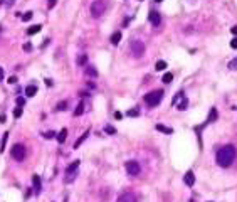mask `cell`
Masks as SVG:
<instances>
[{
  "label": "cell",
  "instance_id": "cell-1",
  "mask_svg": "<svg viewBox=\"0 0 237 202\" xmlns=\"http://www.w3.org/2000/svg\"><path fill=\"white\" fill-rule=\"evenodd\" d=\"M236 155H237V150L234 145H225L217 150V155H215V160L220 167H229L232 165V162L236 160Z\"/></svg>",
  "mask_w": 237,
  "mask_h": 202
},
{
  "label": "cell",
  "instance_id": "cell-2",
  "mask_svg": "<svg viewBox=\"0 0 237 202\" xmlns=\"http://www.w3.org/2000/svg\"><path fill=\"white\" fill-rule=\"evenodd\" d=\"M161 99H163V91L161 89H155V91H150L146 96H145V101L148 106L155 108V106H158L161 103Z\"/></svg>",
  "mask_w": 237,
  "mask_h": 202
},
{
  "label": "cell",
  "instance_id": "cell-3",
  "mask_svg": "<svg viewBox=\"0 0 237 202\" xmlns=\"http://www.w3.org/2000/svg\"><path fill=\"white\" fill-rule=\"evenodd\" d=\"M106 10V4H104V0H94L93 4H91V15L94 19H99V17L104 14Z\"/></svg>",
  "mask_w": 237,
  "mask_h": 202
},
{
  "label": "cell",
  "instance_id": "cell-4",
  "mask_svg": "<svg viewBox=\"0 0 237 202\" xmlns=\"http://www.w3.org/2000/svg\"><path fill=\"white\" fill-rule=\"evenodd\" d=\"M172 104H173V106H177L180 111L187 109V106H188V101H187V96H183V91H178V93L175 94V98H173Z\"/></svg>",
  "mask_w": 237,
  "mask_h": 202
},
{
  "label": "cell",
  "instance_id": "cell-5",
  "mask_svg": "<svg viewBox=\"0 0 237 202\" xmlns=\"http://www.w3.org/2000/svg\"><path fill=\"white\" fill-rule=\"evenodd\" d=\"M79 163H81V162L76 160L66 168V177H64V180L66 182H72L74 179H76V174H77V170H79Z\"/></svg>",
  "mask_w": 237,
  "mask_h": 202
},
{
  "label": "cell",
  "instance_id": "cell-6",
  "mask_svg": "<svg viewBox=\"0 0 237 202\" xmlns=\"http://www.w3.org/2000/svg\"><path fill=\"white\" fill-rule=\"evenodd\" d=\"M12 157H14L17 162H22L24 158H25V147L20 145V143L14 145L12 147Z\"/></svg>",
  "mask_w": 237,
  "mask_h": 202
},
{
  "label": "cell",
  "instance_id": "cell-7",
  "mask_svg": "<svg viewBox=\"0 0 237 202\" xmlns=\"http://www.w3.org/2000/svg\"><path fill=\"white\" fill-rule=\"evenodd\" d=\"M131 52L134 57H141L145 54V44L141 41H133L131 42Z\"/></svg>",
  "mask_w": 237,
  "mask_h": 202
},
{
  "label": "cell",
  "instance_id": "cell-8",
  "mask_svg": "<svg viewBox=\"0 0 237 202\" xmlns=\"http://www.w3.org/2000/svg\"><path fill=\"white\" fill-rule=\"evenodd\" d=\"M126 172H128L129 175H138L140 172H141V168H140V163L138 162H134V160H129L126 162Z\"/></svg>",
  "mask_w": 237,
  "mask_h": 202
},
{
  "label": "cell",
  "instance_id": "cell-9",
  "mask_svg": "<svg viewBox=\"0 0 237 202\" xmlns=\"http://www.w3.org/2000/svg\"><path fill=\"white\" fill-rule=\"evenodd\" d=\"M148 19H150V24H151L153 27H158V26L161 24V15H160L156 10H151V12H150Z\"/></svg>",
  "mask_w": 237,
  "mask_h": 202
},
{
  "label": "cell",
  "instance_id": "cell-10",
  "mask_svg": "<svg viewBox=\"0 0 237 202\" xmlns=\"http://www.w3.org/2000/svg\"><path fill=\"white\" fill-rule=\"evenodd\" d=\"M118 202H136V197L131 192H124V194H121L118 197Z\"/></svg>",
  "mask_w": 237,
  "mask_h": 202
},
{
  "label": "cell",
  "instance_id": "cell-11",
  "mask_svg": "<svg viewBox=\"0 0 237 202\" xmlns=\"http://www.w3.org/2000/svg\"><path fill=\"white\" fill-rule=\"evenodd\" d=\"M183 182H185L188 187H192L193 184H195V174H193L192 170H188L185 175H183Z\"/></svg>",
  "mask_w": 237,
  "mask_h": 202
},
{
  "label": "cell",
  "instance_id": "cell-12",
  "mask_svg": "<svg viewBox=\"0 0 237 202\" xmlns=\"http://www.w3.org/2000/svg\"><path fill=\"white\" fill-rule=\"evenodd\" d=\"M32 182H34V192L36 194H39L42 189V184H41V179H39V175H32Z\"/></svg>",
  "mask_w": 237,
  "mask_h": 202
},
{
  "label": "cell",
  "instance_id": "cell-13",
  "mask_svg": "<svg viewBox=\"0 0 237 202\" xmlns=\"http://www.w3.org/2000/svg\"><path fill=\"white\" fill-rule=\"evenodd\" d=\"M155 128L158 130V131H161V133H166V135H172V133H173V128H168V126H165V125H161V123H158Z\"/></svg>",
  "mask_w": 237,
  "mask_h": 202
},
{
  "label": "cell",
  "instance_id": "cell-14",
  "mask_svg": "<svg viewBox=\"0 0 237 202\" xmlns=\"http://www.w3.org/2000/svg\"><path fill=\"white\" fill-rule=\"evenodd\" d=\"M215 120H217V109H215V108H210V113H209V116H207L205 125L212 123V121H215Z\"/></svg>",
  "mask_w": 237,
  "mask_h": 202
},
{
  "label": "cell",
  "instance_id": "cell-15",
  "mask_svg": "<svg viewBox=\"0 0 237 202\" xmlns=\"http://www.w3.org/2000/svg\"><path fill=\"white\" fill-rule=\"evenodd\" d=\"M57 141H59V143H64V141H66V138H67V130L66 128H62L61 131H59V133H57Z\"/></svg>",
  "mask_w": 237,
  "mask_h": 202
},
{
  "label": "cell",
  "instance_id": "cell-16",
  "mask_svg": "<svg viewBox=\"0 0 237 202\" xmlns=\"http://www.w3.org/2000/svg\"><path fill=\"white\" fill-rule=\"evenodd\" d=\"M88 136H89V130H86V131L83 133V136H81V138H77V140L74 141V148H79V145H81V143H83V141L86 140Z\"/></svg>",
  "mask_w": 237,
  "mask_h": 202
},
{
  "label": "cell",
  "instance_id": "cell-17",
  "mask_svg": "<svg viewBox=\"0 0 237 202\" xmlns=\"http://www.w3.org/2000/svg\"><path fill=\"white\" fill-rule=\"evenodd\" d=\"M42 27L37 24V26H31L29 29H27V36H34V34H37V32H41Z\"/></svg>",
  "mask_w": 237,
  "mask_h": 202
},
{
  "label": "cell",
  "instance_id": "cell-18",
  "mask_svg": "<svg viewBox=\"0 0 237 202\" xmlns=\"http://www.w3.org/2000/svg\"><path fill=\"white\" fill-rule=\"evenodd\" d=\"M36 93H37V88L36 86H27L25 88V96H29V98H32V96H36Z\"/></svg>",
  "mask_w": 237,
  "mask_h": 202
},
{
  "label": "cell",
  "instance_id": "cell-19",
  "mask_svg": "<svg viewBox=\"0 0 237 202\" xmlns=\"http://www.w3.org/2000/svg\"><path fill=\"white\" fill-rule=\"evenodd\" d=\"M121 37H123V36H121V32H119V31H118V32H114L113 36H111V44H114V46H116V44H119Z\"/></svg>",
  "mask_w": 237,
  "mask_h": 202
},
{
  "label": "cell",
  "instance_id": "cell-20",
  "mask_svg": "<svg viewBox=\"0 0 237 202\" xmlns=\"http://www.w3.org/2000/svg\"><path fill=\"white\" fill-rule=\"evenodd\" d=\"M161 81H163L165 84L172 83V81H173V74H172V73H165V74H163V78H161Z\"/></svg>",
  "mask_w": 237,
  "mask_h": 202
},
{
  "label": "cell",
  "instance_id": "cell-21",
  "mask_svg": "<svg viewBox=\"0 0 237 202\" xmlns=\"http://www.w3.org/2000/svg\"><path fill=\"white\" fill-rule=\"evenodd\" d=\"M66 108H67V101H59L56 106V111H64Z\"/></svg>",
  "mask_w": 237,
  "mask_h": 202
},
{
  "label": "cell",
  "instance_id": "cell-22",
  "mask_svg": "<svg viewBox=\"0 0 237 202\" xmlns=\"http://www.w3.org/2000/svg\"><path fill=\"white\" fill-rule=\"evenodd\" d=\"M155 69H156V71H163V69H166V62L165 61H158L156 62V66H155Z\"/></svg>",
  "mask_w": 237,
  "mask_h": 202
},
{
  "label": "cell",
  "instance_id": "cell-23",
  "mask_svg": "<svg viewBox=\"0 0 237 202\" xmlns=\"http://www.w3.org/2000/svg\"><path fill=\"white\" fill-rule=\"evenodd\" d=\"M227 67H229V69H232V71H236V69H237V57H234L232 61H229Z\"/></svg>",
  "mask_w": 237,
  "mask_h": 202
},
{
  "label": "cell",
  "instance_id": "cell-24",
  "mask_svg": "<svg viewBox=\"0 0 237 202\" xmlns=\"http://www.w3.org/2000/svg\"><path fill=\"white\" fill-rule=\"evenodd\" d=\"M7 138H9V131H7V133H4V136H2V145H0V152H4V150H5Z\"/></svg>",
  "mask_w": 237,
  "mask_h": 202
},
{
  "label": "cell",
  "instance_id": "cell-25",
  "mask_svg": "<svg viewBox=\"0 0 237 202\" xmlns=\"http://www.w3.org/2000/svg\"><path fill=\"white\" fill-rule=\"evenodd\" d=\"M83 113H84V103H79L77 104V108H76V111H74V114L79 116V114H83Z\"/></svg>",
  "mask_w": 237,
  "mask_h": 202
},
{
  "label": "cell",
  "instance_id": "cell-26",
  "mask_svg": "<svg viewBox=\"0 0 237 202\" xmlns=\"http://www.w3.org/2000/svg\"><path fill=\"white\" fill-rule=\"evenodd\" d=\"M86 74H88V76H93V78H96V76H98V71H96L94 67L89 66L88 69H86Z\"/></svg>",
  "mask_w": 237,
  "mask_h": 202
},
{
  "label": "cell",
  "instance_id": "cell-27",
  "mask_svg": "<svg viewBox=\"0 0 237 202\" xmlns=\"http://www.w3.org/2000/svg\"><path fill=\"white\" fill-rule=\"evenodd\" d=\"M44 136H46L47 140H51V138H56V136H57V133L54 131V130H52V131H46V133H44Z\"/></svg>",
  "mask_w": 237,
  "mask_h": 202
},
{
  "label": "cell",
  "instance_id": "cell-28",
  "mask_svg": "<svg viewBox=\"0 0 237 202\" xmlns=\"http://www.w3.org/2000/svg\"><path fill=\"white\" fill-rule=\"evenodd\" d=\"M86 61H88V57H86V56H79V57H77V64H79V66H84Z\"/></svg>",
  "mask_w": 237,
  "mask_h": 202
},
{
  "label": "cell",
  "instance_id": "cell-29",
  "mask_svg": "<svg viewBox=\"0 0 237 202\" xmlns=\"http://www.w3.org/2000/svg\"><path fill=\"white\" fill-rule=\"evenodd\" d=\"M14 116H15V118H20L22 116V108L20 106H17V108L14 109Z\"/></svg>",
  "mask_w": 237,
  "mask_h": 202
},
{
  "label": "cell",
  "instance_id": "cell-30",
  "mask_svg": "<svg viewBox=\"0 0 237 202\" xmlns=\"http://www.w3.org/2000/svg\"><path fill=\"white\" fill-rule=\"evenodd\" d=\"M32 15H34L32 12H25V14L22 15V20H31V19H32Z\"/></svg>",
  "mask_w": 237,
  "mask_h": 202
},
{
  "label": "cell",
  "instance_id": "cell-31",
  "mask_svg": "<svg viewBox=\"0 0 237 202\" xmlns=\"http://www.w3.org/2000/svg\"><path fill=\"white\" fill-rule=\"evenodd\" d=\"M138 114H140L138 108H134V109H129V111H128V116H138Z\"/></svg>",
  "mask_w": 237,
  "mask_h": 202
},
{
  "label": "cell",
  "instance_id": "cell-32",
  "mask_svg": "<svg viewBox=\"0 0 237 202\" xmlns=\"http://www.w3.org/2000/svg\"><path fill=\"white\" fill-rule=\"evenodd\" d=\"M104 131H106V133H109V135H114V133H116V130H114L113 126H106V128H104Z\"/></svg>",
  "mask_w": 237,
  "mask_h": 202
},
{
  "label": "cell",
  "instance_id": "cell-33",
  "mask_svg": "<svg viewBox=\"0 0 237 202\" xmlns=\"http://www.w3.org/2000/svg\"><path fill=\"white\" fill-rule=\"evenodd\" d=\"M230 47L232 49H237V37H234V39L230 41Z\"/></svg>",
  "mask_w": 237,
  "mask_h": 202
},
{
  "label": "cell",
  "instance_id": "cell-34",
  "mask_svg": "<svg viewBox=\"0 0 237 202\" xmlns=\"http://www.w3.org/2000/svg\"><path fill=\"white\" fill-rule=\"evenodd\" d=\"M17 83V78L15 76H10V78H9V84H15Z\"/></svg>",
  "mask_w": 237,
  "mask_h": 202
},
{
  "label": "cell",
  "instance_id": "cell-35",
  "mask_svg": "<svg viewBox=\"0 0 237 202\" xmlns=\"http://www.w3.org/2000/svg\"><path fill=\"white\" fill-rule=\"evenodd\" d=\"M24 103H25V99L22 98V96H20V98H17V104H19V106H22Z\"/></svg>",
  "mask_w": 237,
  "mask_h": 202
},
{
  "label": "cell",
  "instance_id": "cell-36",
  "mask_svg": "<svg viewBox=\"0 0 237 202\" xmlns=\"http://www.w3.org/2000/svg\"><path fill=\"white\" fill-rule=\"evenodd\" d=\"M24 51H32V46L27 42V44H24Z\"/></svg>",
  "mask_w": 237,
  "mask_h": 202
},
{
  "label": "cell",
  "instance_id": "cell-37",
  "mask_svg": "<svg viewBox=\"0 0 237 202\" xmlns=\"http://www.w3.org/2000/svg\"><path fill=\"white\" fill-rule=\"evenodd\" d=\"M114 118H116V120H121V118H123V114L119 113V111H116V113H114Z\"/></svg>",
  "mask_w": 237,
  "mask_h": 202
},
{
  "label": "cell",
  "instance_id": "cell-38",
  "mask_svg": "<svg viewBox=\"0 0 237 202\" xmlns=\"http://www.w3.org/2000/svg\"><path fill=\"white\" fill-rule=\"evenodd\" d=\"M230 32L234 34V36H237V26H234V27H232V29H230Z\"/></svg>",
  "mask_w": 237,
  "mask_h": 202
},
{
  "label": "cell",
  "instance_id": "cell-39",
  "mask_svg": "<svg viewBox=\"0 0 237 202\" xmlns=\"http://www.w3.org/2000/svg\"><path fill=\"white\" fill-rule=\"evenodd\" d=\"M2 79H4V69L0 67V81H2Z\"/></svg>",
  "mask_w": 237,
  "mask_h": 202
},
{
  "label": "cell",
  "instance_id": "cell-40",
  "mask_svg": "<svg viewBox=\"0 0 237 202\" xmlns=\"http://www.w3.org/2000/svg\"><path fill=\"white\" fill-rule=\"evenodd\" d=\"M155 2H161V0H155Z\"/></svg>",
  "mask_w": 237,
  "mask_h": 202
}]
</instances>
